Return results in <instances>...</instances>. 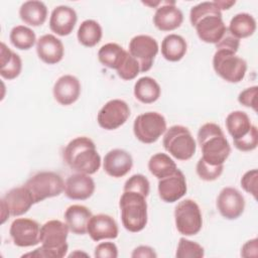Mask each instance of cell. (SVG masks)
<instances>
[{
	"mask_svg": "<svg viewBox=\"0 0 258 258\" xmlns=\"http://www.w3.org/2000/svg\"><path fill=\"white\" fill-rule=\"evenodd\" d=\"M189 20L196 28L199 38L207 43L216 44L227 30L222 11L214 1L202 2L192 6L189 11Z\"/></svg>",
	"mask_w": 258,
	"mask_h": 258,
	"instance_id": "cell-1",
	"label": "cell"
},
{
	"mask_svg": "<svg viewBox=\"0 0 258 258\" xmlns=\"http://www.w3.org/2000/svg\"><path fill=\"white\" fill-rule=\"evenodd\" d=\"M63 160L77 172L94 174L101 167V156L94 141L87 136L71 140L63 150Z\"/></svg>",
	"mask_w": 258,
	"mask_h": 258,
	"instance_id": "cell-2",
	"label": "cell"
},
{
	"mask_svg": "<svg viewBox=\"0 0 258 258\" xmlns=\"http://www.w3.org/2000/svg\"><path fill=\"white\" fill-rule=\"evenodd\" d=\"M69 227L67 223L59 220H50L40 227V243L41 247L33 252L24 254L23 257H50L62 258L67 255L69 245L67 238L69 235Z\"/></svg>",
	"mask_w": 258,
	"mask_h": 258,
	"instance_id": "cell-3",
	"label": "cell"
},
{
	"mask_svg": "<svg viewBox=\"0 0 258 258\" xmlns=\"http://www.w3.org/2000/svg\"><path fill=\"white\" fill-rule=\"evenodd\" d=\"M202 158L212 165H224L231 153V146L222 128L216 123H206L198 131Z\"/></svg>",
	"mask_w": 258,
	"mask_h": 258,
	"instance_id": "cell-4",
	"label": "cell"
},
{
	"mask_svg": "<svg viewBox=\"0 0 258 258\" xmlns=\"http://www.w3.org/2000/svg\"><path fill=\"white\" fill-rule=\"evenodd\" d=\"M145 199L146 197L139 192L123 190L119 207L121 221L127 231L137 233L147 225V203Z\"/></svg>",
	"mask_w": 258,
	"mask_h": 258,
	"instance_id": "cell-5",
	"label": "cell"
},
{
	"mask_svg": "<svg viewBox=\"0 0 258 258\" xmlns=\"http://www.w3.org/2000/svg\"><path fill=\"white\" fill-rule=\"evenodd\" d=\"M162 144L170 155L181 161L190 159L197 150V143L190 131L182 125H173L166 129Z\"/></svg>",
	"mask_w": 258,
	"mask_h": 258,
	"instance_id": "cell-6",
	"label": "cell"
},
{
	"mask_svg": "<svg viewBox=\"0 0 258 258\" xmlns=\"http://www.w3.org/2000/svg\"><path fill=\"white\" fill-rule=\"evenodd\" d=\"M31 192L34 204L45 199L59 196L64 190L61 176L53 171H40L31 176L24 184Z\"/></svg>",
	"mask_w": 258,
	"mask_h": 258,
	"instance_id": "cell-7",
	"label": "cell"
},
{
	"mask_svg": "<svg viewBox=\"0 0 258 258\" xmlns=\"http://www.w3.org/2000/svg\"><path fill=\"white\" fill-rule=\"evenodd\" d=\"M213 68L216 74L228 83L241 82L247 71V62L235 52L217 49L213 56Z\"/></svg>",
	"mask_w": 258,
	"mask_h": 258,
	"instance_id": "cell-8",
	"label": "cell"
},
{
	"mask_svg": "<svg viewBox=\"0 0 258 258\" xmlns=\"http://www.w3.org/2000/svg\"><path fill=\"white\" fill-rule=\"evenodd\" d=\"M166 131V120L158 112H146L138 115L133 123L135 137L142 143L156 142Z\"/></svg>",
	"mask_w": 258,
	"mask_h": 258,
	"instance_id": "cell-9",
	"label": "cell"
},
{
	"mask_svg": "<svg viewBox=\"0 0 258 258\" xmlns=\"http://www.w3.org/2000/svg\"><path fill=\"white\" fill-rule=\"evenodd\" d=\"M174 221L175 227L181 235H197L203 227V218L199 205L190 199L179 202L174 209Z\"/></svg>",
	"mask_w": 258,
	"mask_h": 258,
	"instance_id": "cell-10",
	"label": "cell"
},
{
	"mask_svg": "<svg viewBox=\"0 0 258 258\" xmlns=\"http://www.w3.org/2000/svg\"><path fill=\"white\" fill-rule=\"evenodd\" d=\"M1 224H4L9 216L18 217L28 212L34 205V200L25 186H17L11 188L1 198Z\"/></svg>",
	"mask_w": 258,
	"mask_h": 258,
	"instance_id": "cell-11",
	"label": "cell"
},
{
	"mask_svg": "<svg viewBox=\"0 0 258 258\" xmlns=\"http://www.w3.org/2000/svg\"><path fill=\"white\" fill-rule=\"evenodd\" d=\"M158 49L156 39L150 35L139 34L132 37L129 42V53L138 61L140 73L148 72L152 68Z\"/></svg>",
	"mask_w": 258,
	"mask_h": 258,
	"instance_id": "cell-12",
	"label": "cell"
},
{
	"mask_svg": "<svg viewBox=\"0 0 258 258\" xmlns=\"http://www.w3.org/2000/svg\"><path fill=\"white\" fill-rule=\"evenodd\" d=\"M130 116L128 104L120 99L108 101L99 111L97 121L100 127L106 130H115L125 124Z\"/></svg>",
	"mask_w": 258,
	"mask_h": 258,
	"instance_id": "cell-13",
	"label": "cell"
},
{
	"mask_svg": "<svg viewBox=\"0 0 258 258\" xmlns=\"http://www.w3.org/2000/svg\"><path fill=\"white\" fill-rule=\"evenodd\" d=\"M9 234L14 245L18 247H31L40 242L39 224L32 219H15L10 225Z\"/></svg>",
	"mask_w": 258,
	"mask_h": 258,
	"instance_id": "cell-14",
	"label": "cell"
},
{
	"mask_svg": "<svg viewBox=\"0 0 258 258\" xmlns=\"http://www.w3.org/2000/svg\"><path fill=\"white\" fill-rule=\"evenodd\" d=\"M217 209L227 220H236L244 212L245 199L242 194L231 186L224 187L217 198Z\"/></svg>",
	"mask_w": 258,
	"mask_h": 258,
	"instance_id": "cell-15",
	"label": "cell"
},
{
	"mask_svg": "<svg viewBox=\"0 0 258 258\" xmlns=\"http://www.w3.org/2000/svg\"><path fill=\"white\" fill-rule=\"evenodd\" d=\"M158 195L165 203H174L180 200L187 190L186 179L180 169L158 179Z\"/></svg>",
	"mask_w": 258,
	"mask_h": 258,
	"instance_id": "cell-16",
	"label": "cell"
},
{
	"mask_svg": "<svg viewBox=\"0 0 258 258\" xmlns=\"http://www.w3.org/2000/svg\"><path fill=\"white\" fill-rule=\"evenodd\" d=\"M182 21L183 14L174 1L161 2L153 16V24L161 31L174 30L181 25Z\"/></svg>",
	"mask_w": 258,
	"mask_h": 258,
	"instance_id": "cell-17",
	"label": "cell"
},
{
	"mask_svg": "<svg viewBox=\"0 0 258 258\" xmlns=\"http://www.w3.org/2000/svg\"><path fill=\"white\" fill-rule=\"evenodd\" d=\"M95 187V181L90 174L78 172L67 178L63 191L71 200L85 201L93 196Z\"/></svg>",
	"mask_w": 258,
	"mask_h": 258,
	"instance_id": "cell-18",
	"label": "cell"
},
{
	"mask_svg": "<svg viewBox=\"0 0 258 258\" xmlns=\"http://www.w3.org/2000/svg\"><path fill=\"white\" fill-rule=\"evenodd\" d=\"M133 166V158L124 149L116 148L110 150L104 157L103 168L105 172L115 178L126 175Z\"/></svg>",
	"mask_w": 258,
	"mask_h": 258,
	"instance_id": "cell-19",
	"label": "cell"
},
{
	"mask_svg": "<svg viewBox=\"0 0 258 258\" xmlns=\"http://www.w3.org/2000/svg\"><path fill=\"white\" fill-rule=\"evenodd\" d=\"M52 93L58 104L62 106L72 105L81 95V83L73 75H63L54 83Z\"/></svg>",
	"mask_w": 258,
	"mask_h": 258,
	"instance_id": "cell-20",
	"label": "cell"
},
{
	"mask_svg": "<svg viewBox=\"0 0 258 258\" xmlns=\"http://www.w3.org/2000/svg\"><path fill=\"white\" fill-rule=\"evenodd\" d=\"M87 233L92 240L99 242L103 239H115L118 237L119 229L116 221L109 215L98 214L91 217Z\"/></svg>",
	"mask_w": 258,
	"mask_h": 258,
	"instance_id": "cell-21",
	"label": "cell"
},
{
	"mask_svg": "<svg viewBox=\"0 0 258 258\" xmlns=\"http://www.w3.org/2000/svg\"><path fill=\"white\" fill-rule=\"evenodd\" d=\"M78 16L74 8L59 5L53 8L49 17V28L59 36L71 34L77 23Z\"/></svg>",
	"mask_w": 258,
	"mask_h": 258,
	"instance_id": "cell-22",
	"label": "cell"
},
{
	"mask_svg": "<svg viewBox=\"0 0 258 258\" xmlns=\"http://www.w3.org/2000/svg\"><path fill=\"white\" fill-rule=\"evenodd\" d=\"M38 57L47 64L59 62L64 54V47L60 39L53 34H44L36 41Z\"/></svg>",
	"mask_w": 258,
	"mask_h": 258,
	"instance_id": "cell-23",
	"label": "cell"
},
{
	"mask_svg": "<svg viewBox=\"0 0 258 258\" xmlns=\"http://www.w3.org/2000/svg\"><path fill=\"white\" fill-rule=\"evenodd\" d=\"M92 216L91 210L83 205H72L64 212L66 223L70 231L76 235L87 233L88 223Z\"/></svg>",
	"mask_w": 258,
	"mask_h": 258,
	"instance_id": "cell-24",
	"label": "cell"
},
{
	"mask_svg": "<svg viewBox=\"0 0 258 258\" xmlns=\"http://www.w3.org/2000/svg\"><path fill=\"white\" fill-rule=\"evenodd\" d=\"M22 70L20 56L12 51L4 42L0 47V75L5 80L16 79Z\"/></svg>",
	"mask_w": 258,
	"mask_h": 258,
	"instance_id": "cell-25",
	"label": "cell"
},
{
	"mask_svg": "<svg viewBox=\"0 0 258 258\" xmlns=\"http://www.w3.org/2000/svg\"><path fill=\"white\" fill-rule=\"evenodd\" d=\"M19 17L25 24L40 26L46 20L47 7L42 1H26L19 8Z\"/></svg>",
	"mask_w": 258,
	"mask_h": 258,
	"instance_id": "cell-26",
	"label": "cell"
},
{
	"mask_svg": "<svg viewBox=\"0 0 258 258\" xmlns=\"http://www.w3.org/2000/svg\"><path fill=\"white\" fill-rule=\"evenodd\" d=\"M161 94L159 84L150 77L138 79L134 85V96L143 104H152L156 102Z\"/></svg>",
	"mask_w": 258,
	"mask_h": 258,
	"instance_id": "cell-27",
	"label": "cell"
},
{
	"mask_svg": "<svg viewBox=\"0 0 258 258\" xmlns=\"http://www.w3.org/2000/svg\"><path fill=\"white\" fill-rule=\"evenodd\" d=\"M187 50L185 39L175 33L166 35L161 42V54L168 61L180 60Z\"/></svg>",
	"mask_w": 258,
	"mask_h": 258,
	"instance_id": "cell-28",
	"label": "cell"
},
{
	"mask_svg": "<svg viewBox=\"0 0 258 258\" xmlns=\"http://www.w3.org/2000/svg\"><path fill=\"white\" fill-rule=\"evenodd\" d=\"M127 53L128 51L118 43L109 42L102 45L99 49L98 59L103 66L117 71L126 57Z\"/></svg>",
	"mask_w": 258,
	"mask_h": 258,
	"instance_id": "cell-29",
	"label": "cell"
},
{
	"mask_svg": "<svg viewBox=\"0 0 258 258\" xmlns=\"http://www.w3.org/2000/svg\"><path fill=\"white\" fill-rule=\"evenodd\" d=\"M226 127L233 140L244 137L250 131L252 123L244 111H233L226 118Z\"/></svg>",
	"mask_w": 258,
	"mask_h": 258,
	"instance_id": "cell-30",
	"label": "cell"
},
{
	"mask_svg": "<svg viewBox=\"0 0 258 258\" xmlns=\"http://www.w3.org/2000/svg\"><path fill=\"white\" fill-rule=\"evenodd\" d=\"M227 29L232 35H234L238 39L246 38L253 35V33L255 32L256 20L249 13H238L232 17L229 27Z\"/></svg>",
	"mask_w": 258,
	"mask_h": 258,
	"instance_id": "cell-31",
	"label": "cell"
},
{
	"mask_svg": "<svg viewBox=\"0 0 258 258\" xmlns=\"http://www.w3.org/2000/svg\"><path fill=\"white\" fill-rule=\"evenodd\" d=\"M103 35V30L99 22L93 19L84 20L79 26L77 37L81 44L87 47L97 45Z\"/></svg>",
	"mask_w": 258,
	"mask_h": 258,
	"instance_id": "cell-32",
	"label": "cell"
},
{
	"mask_svg": "<svg viewBox=\"0 0 258 258\" xmlns=\"http://www.w3.org/2000/svg\"><path fill=\"white\" fill-rule=\"evenodd\" d=\"M148 169L158 179L167 176L177 169L173 159L166 153H155L148 161Z\"/></svg>",
	"mask_w": 258,
	"mask_h": 258,
	"instance_id": "cell-33",
	"label": "cell"
},
{
	"mask_svg": "<svg viewBox=\"0 0 258 258\" xmlns=\"http://www.w3.org/2000/svg\"><path fill=\"white\" fill-rule=\"evenodd\" d=\"M9 39L14 47L21 50L30 49L37 41L34 31L25 25L14 26L10 31Z\"/></svg>",
	"mask_w": 258,
	"mask_h": 258,
	"instance_id": "cell-34",
	"label": "cell"
},
{
	"mask_svg": "<svg viewBox=\"0 0 258 258\" xmlns=\"http://www.w3.org/2000/svg\"><path fill=\"white\" fill-rule=\"evenodd\" d=\"M204 256L205 249L199 243L185 238L179 239L175 252L176 258H202Z\"/></svg>",
	"mask_w": 258,
	"mask_h": 258,
	"instance_id": "cell-35",
	"label": "cell"
},
{
	"mask_svg": "<svg viewBox=\"0 0 258 258\" xmlns=\"http://www.w3.org/2000/svg\"><path fill=\"white\" fill-rule=\"evenodd\" d=\"M224 165H212L206 162L202 157L199 159L197 163V173L201 179L206 181L216 180L223 173Z\"/></svg>",
	"mask_w": 258,
	"mask_h": 258,
	"instance_id": "cell-36",
	"label": "cell"
},
{
	"mask_svg": "<svg viewBox=\"0 0 258 258\" xmlns=\"http://www.w3.org/2000/svg\"><path fill=\"white\" fill-rule=\"evenodd\" d=\"M116 72L122 80L130 81L135 79L138 74H140V67L138 61L128 51L126 57Z\"/></svg>",
	"mask_w": 258,
	"mask_h": 258,
	"instance_id": "cell-37",
	"label": "cell"
},
{
	"mask_svg": "<svg viewBox=\"0 0 258 258\" xmlns=\"http://www.w3.org/2000/svg\"><path fill=\"white\" fill-rule=\"evenodd\" d=\"M123 190L136 191L144 197H147L150 191V183L145 175L140 173L133 174L125 181Z\"/></svg>",
	"mask_w": 258,
	"mask_h": 258,
	"instance_id": "cell-38",
	"label": "cell"
},
{
	"mask_svg": "<svg viewBox=\"0 0 258 258\" xmlns=\"http://www.w3.org/2000/svg\"><path fill=\"white\" fill-rule=\"evenodd\" d=\"M234 141V146L240 150V151H252L254 150L257 145H258V129L255 125H252L250 131L248 134H246L244 137L233 140Z\"/></svg>",
	"mask_w": 258,
	"mask_h": 258,
	"instance_id": "cell-39",
	"label": "cell"
},
{
	"mask_svg": "<svg viewBox=\"0 0 258 258\" xmlns=\"http://www.w3.org/2000/svg\"><path fill=\"white\" fill-rule=\"evenodd\" d=\"M257 183L258 171L256 168L246 171L241 178V186L246 192L252 195L254 199H257Z\"/></svg>",
	"mask_w": 258,
	"mask_h": 258,
	"instance_id": "cell-40",
	"label": "cell"
},
{
	"mask_svg": "<svg viewBox=\"0 0 258 258\" xmlns=\"http://www.w3.org/2000/svg\"><path fill=\"white\" fill-rule=\"evenodd\" d=\"M257 91H258L257 86H253L245 89L238 96L239 103L245 107L252 108L254 111H257V102H256Z\"/></svg>",
	"mask_w": 258,
	"mask_h": 258,
	"instance_id": "cell-41",
	"label": "cell"
},
{
	"mask_svg": "<svg viewBox=\"0 0 258 258\" xmlns=\"http://www.w3.org/2000/svg\"><path fill=\"white\" fill-rule=\"evenodd\" d=\"M240 46V39L232 35L229 30L227 29L223 37L216 43V48L217 49H224V50H229L232 52L237 53L238 48Z\"/></svg>",
	"mask_w": 258,
	"mask_h": 258,
	"instance_id": "cell-42",
	"label": "cell"
},
{
	"mask_svg": "<svg viewBox=\"0 0 258 258\" xmlns=\"http://www.w3.org/2000/svg\"><path fill=\"white\" fill-rule=\"evenodd\" d=\"M94 256L97 258H117L118 248L113 242H103L95 248Z\"/></svg>",
	"mask_w": 258,
	"mask_h": 258,
	"instance_id": "cell-43",
	"label": "cell"
},
{
	"mask_svg": "<svg viewBox=\"0 0 258 258\" xmlns=\"http://www.w3.org/2000/svg\"><path fill=\"white\" fill-rule=\"evenodd\" d=\"M257 238H254L252 240L247 241L242 249H241V256L248 258V257H257L258 255V245H257Z\"/></svg>",
	"mask_w": 258,
	"mask_h": 258,
	"instance_id": "cell-44",
	"label": "cell"
},
{
	"mask_svg": "<svg viewBox=\"0 0 258 258\" xmlns=\"http://www.w3.org/2000/svg\"><path fill=\"white\" fill-rule=\"evenodd\" d=\"M131 257L133 258H137V257H142V258H156L157 254L155 253L154 249L149 247V246H145V245H141L136 247L132 254Z\"/></svg>",
	"mask_w": 258,
	"mask_h": 258,
	"instance_id": "cell-45",
	"label": "cell"
},
{
	"mask_svg": "<svg viewBox=\"0 0 258 258\" xmlns=\"http://www.w3.org/2000/svg\"><path fill=\"white\" fill-rule=\"evenodd\" d=\"M216 3V5L219 7V9L222 10H227L230 9L233 5H235V1H223V0H215L214 1Z\"/></svg>",
	"mask_w": 258,
	"mask_h": 258,
	"instance_id": "cell-46",
	"label": "cell"
}]
</instances>
